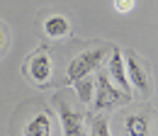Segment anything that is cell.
I'll use <instances>...</instances> for the list:
<instances>
[{
	"label": "cell",
	"instance_id": "1",
	"mask_svg": "<svg viewBox=\"0 0 158 136\" xmlns=\"http://www.w3.org/2000/svg\"><path fill=\"white\" fill-rule=\"evenodd\" d=\"M129 100H131V95H124L117 85L107 78L105 71H98V78H95V95H93V109H95V112L117 107V105H124V102H129Z\"/></svg>",
	"mask_w": 158,
	"mask_h": 136
},
{
	"label": "cell",
	"instance_id": "2",
	"mask_svg": "<svg viewBox=\"0 0 158 136\" xmlns=\"http://www.w3.org/2000/svg\"><path fill=\"white\" fill-rule=\"evenodd\" d=\"M105 56H107V49H102V46H95V49H85V51H80L78 56L68 63L66 83H71V85H73L76 80L90 76L93 71H100V66H102Z\"/></svg>",
	"mask_w": 158,
	"mask_h": 136
},
{
	"label": "cell",
	"instance_id": "3",
	"mask_svg": "<svg viewBox=\"0 0 158 136\" xmlns=\"http://www.w3.org/2000/svg\"><path fill=\"white\" fill-rule=\"evenodd\" d=\"M54 105L59 109V117H61V129H63V136H85V117L78 107H73L63 93L54 97Z\"/></svg>",
	"mask_w": 158,
	"mask_h": 136
},
{
	"label": "cell",
	"instance_id": "4",
	"mask_svg": "<svg viewBox=\"0 0 158 136\" xmlns=\"http://www.w3.org/2000/svg\"><path fill=\"white\" fill-rule=\"evenodd\" d=\"M54 73V66H51V56L39 49V51H34L29 61L24 63V76L29 78L32 83H37V85H46L49 83V78Z\"/></svg>",
	"mask_w": 158,
	"mask_h": 136
},
{
	"label": "cell",
	"instance_id": "5",
	"mask_svg": "<svg viewBox=\"0 0 158 136\" xmlns=\"http://www.w3.org/2000/svg\"><path fill=\"white\" fill-rule=\"evenodd\" d=\"M124 68H127L129 85H131V88H136L141 95H148V93H151V80H148V73H146L143 63L139 61V56L127 54V58H124Z\"/></svg>",
	"mask_w": 158,
	"mask_h": 136
},
{
	"label": "cell",
	"instance_id": "6",
	"mask_svg": "<svg viewBox=\"0 0 158 136\" xmlns=\"http://www.w3.org/2000/svg\"><path fill=\"white\" fill-rule=\"evenodd\" d=\"M107 78L117 85L124 95H131V85H129V78H127V68H124V54L119 49H112L110 61H107Z\"/></svg>",
	"mask_w": 158,
	"mask_h": 136
},
{
	"label": "cell",
	"instance_id": "7",
	"mask_svg": "<svg viewBox=\"0 0 158 136\" xmlns=\"http://www.w3.org/2000/svg\"><path fill=\"white\" fill-rule=\"evenodd\" d=\"M151 126H153L151 109L129 112L124 117V134L127 136H151Z\"/></svg>",
	"mask_w": 158,
	"mask_h": 136
},
{
	"label": "cell",
	"instance_id": "8",
	"mask_svg": "<svg viewBox=\"0 0 158 136\" xmlns=\"http://www.w3.org/2000/svg\"><path fill=\"white\" fill-rule=\"evenodd\" d=\"M51 134H54V119L46 109L34 112L22 126V136H51Z\"/></svg>",
	"mask_w": 158,
	"mask_h": 136
},
{
	"label": "cell",
	"instance_id": "9",
	"mask_svg": "<svg viewBox=\"0 0 158 136\" xmlns=\"http://www.w3.org/2000/svg\"><path fill=\"white\" fill-rule=\"evenodd\" d=\"M44 32H46V37H51V39H63V37H68V32H71V22L63 15H49L44 19Z\"/></svg>",
	"mask_w": 158,
	"mask_h": 136
},
{
	"label": "cell",
	"instance_id": "10",
	"mask_svg": "<svg viewBox=\"0 0 158 136\" xmlns=\"http://www.w3.org/2000/svg\"><path fill=\"white\" fill-rule=\"evenodd\" d=\"M73 85H76L78 100L83 102V105H90V102H93V95H95V80H93L90 76H85V78H80V80H76Z\"/></svg>",
	"mask_w": 158,
	"mask_h": 136
},
{
	"label": "cell",
	"instance_id": "11",
	"mask_svg": "<svg viewBox=\"0 0 158 136\" xmlns=\"http://www.w3.org/2000/svg\"><path fill=\"white\" fill-rule=\"evenodd\" d=\"M90 136H112L107 114H105V117L98 114V117H93V119H90Z\"/></svg>",
	"mask_w": 158,
	"mask_h": 136
},
{
	"label": "cell",
	"instance_id": "12",
	"mask_svg": "<svg viewBox=\"0 0 158 136\" xmlns=\"http://www.w3.org/2000/svg\"><path fill=\"white\" fill-rule=\"evenodd\" d=\"M136 7V0H114V10L119 15H129Z\"/></svg>",
	"mask_w": 158,
	"mask_h": 136
},
{
	"label": "cell",
	"instance_id": "13",
	"mask_svg": "<svg viewBox=\"0 0 158 136\" xmlns=\"http://www.w3.org/2000/svg\"><path fill=\"white\" fill-rule=\"evenodd\" d=\"M5 46H7V34H5V27L0 24V54L5 51Z\"/></svg>",
	"mask_w": 158,
	"mask_h": 136
}]
</instances>
